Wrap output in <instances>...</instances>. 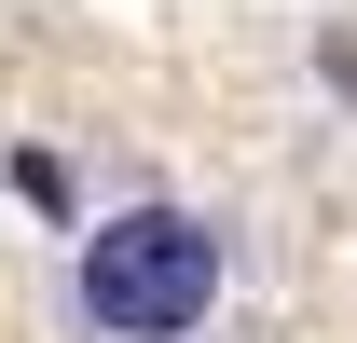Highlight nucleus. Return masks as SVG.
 <instances>
[{
  "mask_svg": "<svg viewBox=\"0 0 357 343\" xmlns=\"http://www.w3.org/2000/svg\"><path fill=\"white\" fill-rule=\"evenodd\" d=\"M220 289H234V247L206 206H110L69 247V316L96 343H178L220 316Z\"/></svg>",
  "mask_w": 357,
  "mask_h": 343,
  "instance_id": "obj_1",
  "label": "nucleus"
}]
</instances>
